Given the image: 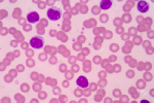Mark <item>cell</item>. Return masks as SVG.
<instances>
[{
  "label": "cell",
  "instance_id": "obj_1",
  "mask_svg": "<svg viewBox=\"0 0 154 103\" xmlns=\"http://www.w3.org/2000/svg\"><path fill=\"white\" fill-rule=\"evenodd\" d=\"M46 14H48V18L49 20H51V21H57V20L61 19L62 11H61V9H60L59 7L53 6V7H51V8L48 9V12H46Z\"/></svg>",
  "mask_w": 154,
  "mask_h": 103
},
{
  "label": "cell",
  "instance_id": "obj_2",
  "mask_svg": "<svg viewBox=\"0 0 154 103\" xmlns=\"http://www.w3.org/2000/svg\"><path fill=\"white\" fill-rule=\"evenodd\" d=\"M44 44V39L42 36H34L30 40V46L34 49H41Z\"/></svg>",
  "mask_w": 154,
  "mask_h": 103
},
{
  "label": "cell",
  "instance_id": "obj_3",
  "mask_svg": "<svg viewBox=\"0 0 154 103\" xmlns=\"http://www.w3.org/2000/svg\"><path fill=\"white\" fill-rule=\"evenodd\" d=\"M149 4L146 1H139L137 4V8L140 12H147L149 11Z\"/></svg>",
  "mask_w": 154,
  "mask_h": 103
},
{
  "label": "cell",
  "instance_id": "obj_4",
  "mask_svg": "<svg viewBox=\"0 0 154 103\" xmlns=\"http://www.w3.org/2000/svg\"><path fill=\"white\" fill-rule=\"evenodd\" d=\"M27 19H28V22H30V23H36V22L39 21L40 17H39L38 12L32 11V12H30V14H28V16H27Z\"/></svg>",
  "mask_w": 154,
  "mask_h": 103
},
{
  "label": "cell",
  "instance_id": "obj_5",
  "mask_svg": "<svg viewBox=\"0 0 154 103\" xmlns=\"http://www.w3.org/2000/svg\"><path fill=\"white\" fill-rule=\"evenodd\" d=\"M77 85L80 88H88V80L85 76H79L77 79Z\"/></svg>",
  "mask_w": 154,
  "mask_h": 103
},
{
  "label": "cell",
  "instance_id": "obj_6",
  "mask_svg": "<svg viewBox=\"0 0 154 103\" xmlns=\"http://www.w3.org/2000/svg\"><path fill=\"white\" fill-rule=\"evenodd\" d=\"M111 6H112V2L109 0H103L100 3V7L102 9H109Z\"/></svg>",
  "mask_w": 154,
  "mask_h": 103
}]
</instances>
